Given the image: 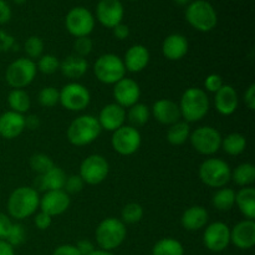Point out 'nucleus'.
Wrapping results in <instances>:
<instances>
[{
    "label": "nucleus",
    "instance_id": "5701e85b",
    "mask_svg": "<svg viewBox=\"0 0 255 255\" xmlns=\"http://www.w3.org/2000/svg\"><path fill=\"white\" fill-rule=\"evenodd\" d=\"M188 40L182 34H171L162 42V54L169 61H178L188 54Z\"/></svg>",
    "mask_w": 255,
    "mask_h": 255
},
{
    "label": "nucleus",
    "instance_id": "3c124183",
    "mask_svg": "<svg viewBox=\"0 0 255 255\" xmlns=\"http://www.w3.org/2000/svg\"><path fill=\"white\" fill-rule=\"evenodd\" d=\"M52 255H81L77 251V248L72 244H62L59 246L54 252Z\"/></svg>",
    "mask_w": 255,
    "mask_h": 255
},
{
    "label": "nucleus",
    "instance_id": "20e7f679",
    "mask_svg": "<svg viewBox=\"0 0 255 255\" xmlns=\"http://www.w3.org/2000/svg\"><path fill=\"white\" fill-rule=\"evenodd\" d=\"M186 20L194 30L209 32L218 24V14L207 0H192L186 6Z\"/></svg>",
    "mask_w": 255,
    "mask_h": 255
},
{
    "label": "nucleus",
    "instance_id": "5fc2aeb1",
    "mask_svg": "<svg viewBox=\"0 0 255 255\" xmlns=\"http://www.w3.org/2000/svg\"><path fill=\"white\" fill-rule=\"evenodd\" d=\"M40 127V119L36 115H29L25 117V128H29L31 131L37 129Z\"/></svg>",
    "mask_w": 255,
    "mask_h": 255
},
{
    "label": "nucleus",
    "instance_id": "412c9836",
    "mask_svg": "<svg viewBox=\"0 0 255 255\" xmlns=\"http://www.w3.org/2000/svg\"><path fill=\"white\" fill-rule=\"evenodd\" d=\"M151 115L162 125H171L181 121V110L178 104L168 99H161L152 106Z\"/></svg>",
    "mask_w": 255,
    "mask_h": 255
},
{
    "label": "nucleus",
    "instance_id": "49530a36",
    "mask_svg": "<svg viewBox=\"0 0 255 255\" xmlns=\"http://www.w3.org/2000/svg\"><path fill=\"white\" fill-rule=\"evenodd\" d=\"M12 227V222L7 214L0 212V241H6L9 232Z\"/></svg>",
    "mask_w": 255,
    "mask_h": 255
},
{
    "label": "nucleus",
    "instance_id": "2eb2a0df",
    "mask_svg": "<svg viewBox=\"0 0 255 255\" xmlns=\"http://www.w3.org/2000/svg\"><path fill=\"white\" fill-rule=\"evenodd\" d=\"M125 16V7L121 0H100L96 5V19L102 26L114 29L121 24Z\"/></svg>",
    "mask_w": 255,
    "mask_h": 255
},
{
    "label": "nucleus",
    "instance_id": "39448f33",
    "mask_svg": "<svg viewBox=\"0 0 255 255\" xmlns=\"http://www.w3.org/2000/svg\"><path fill=\"white\" fill-rule=\"evenodd\" d=\"M95 237L100 249L112 252L124 244L127 237L126 224L121 219L109 217L97 226Z\"/></svg>",
    "mask_w": 255,
    "mask_h": 255
},
{
    "label": "nucleus",
    "instance_id": "1a4fd4ad",
    "mask_svg": "<svg viewBox=\"0 0 255 255\" xmlns=\"http://www.w3.org/2000/svg\"><path fill=\"white\" fill-rule=\"evenodd\" d=\"M222 139L223 137L221 132L212 126L198 127L189 134V141L193 148L204 156L217 153L221 149Z\"/></svg>",
    "mask_w": 255,
    "mask_h": 255
},
{
    "label": "nucleus",
    "instance_id": "7ed1b4c3",
    "mask_svg": "<svg viewBox=\"0 0 255 255\" xmlns=\"http://www.w3.org/2000/svg\"><path fill=\"white\" fill-rule=\"evenodd\" d=\"M181 116L186 122H198L207 116L209 111V97L204 90L189 87L183 92L179 102Z\"/></svg>",
    "mask_w": 255,
    "mask_h": 255
},
{
    "label": "nucleus",
    "instance_id": "bf43d9fd",
    "mask_svg": "<svg viewBox=\"0 0 255 255\" xmlns=\"http://www.w3.org/2000/svg\"><path fill=\"white\" fill-rule=\"evenodd\" d=\"M12 1H14V4H16V5H22V4H25L27 0H12Z\"/></svg>",
    "mask_w": 255,
    "mask_h": 255
},
{
    "label": "nucleus",
    "instance_id": "c03bdc74",
    "mask_svg": "<svg viewBox=\"0 0 255 255\" xmlns=\"http://www.w3.org/2000/svg\"><path fill=\"white\" fill-rule=\"evenodd\" d=\"M223 85V77L218 74L208 75V76L206 77V80H204V89H206V91L213 92V94L219 91Z\"/></svg>",
    "mask_w": 255,
    "mask_h": 255
},
{
    "label": "nucleus",
    "instance_id": "6e6d98bb",
    "mask_svg": "<svg viewBox=\"0 0 255 255\" xmlns=\"http://www.w3.org/2000/svg\"><path fill=\"white\" fill-rule=\"evenodd\" d=\"M0 255H15V248H12L7 242L0 241Z\"/></svg>",
    "mask_w": 255,
    "mask_h": 255
},
{
    "label": "nucleus",
    "instance_id": "4d7b16f0",
    "mask_svg": "<svg viewBox=\"0 0 255 255\" xmlns=\"http://www.w3.org/2000/svg\"><path fill=\"white\" fill-rule=\"evenodd\" d=\"M89 255H115V254L112 253V252L104 251V249H95V251Z\"/></svg>",
    "mask_w": 255,
    "mask_h": 255
},
{
    "label": "nucleus",
    "instance_id": "cd10ccee",
    "mask_svg": "<svg viewBox=\"0 0 255 255\" xmlns=\"http://www.w3.org/2000/svg\"><path fill=\"white\" fill-rule=\"evenodd\" d=\"M236 204L247 219L255 218V189L253 187H243L236 193Z\"/></svg>",
    "mask_w": 255,
    "mask_h": 255
},
{
    "label": "nucleus",
    "instance_id": "aec40b11",
    "mask_svg": "<svg viewBox=\"0 0 255 255\" xmlns=\"http://www.w3.org/2000/svg\"><path fill=\"white\" fill-rule=\"evenodd\" d=\"M25 129V116L14 111H6L0 115V137L14 139Z\"/></svg>",
    "mask_w": 255,
    "mask_h": 255
},
{
    "label": "nucleus",
    "instance_id": "603ef678",
    "mask_svg": "<svg viewBox=\"0 0 255 255\" xmlns=\"http://www.w3.org/2000/svg\"><path fill=\"white\" fill-rule=\"evenodd\" d=\"M244 102L251 111L255 110V84H252L244 92Z\"/></svg>",
    "mask_w": 255,
    "mask_h": 255
},
{
    "label": "nucleus",
    "instance_id": "423d86ee",
    "mask_svg": "<svg viewBox=\"0 0 255 255\" xmlns=\"http://www.w3.org/2000/svg\"><path fill=\"white\" fill-rule=\"evenodd\" d=\"M199 178L211 188H223L229 183L232 169L226 161L221 158H208L199 166Z\"/></svg>",
    "mask_w": 255,
    "mask_h": 255
},
{
    "label": "nucleus",
    "instance_id": "ea45409f",
    "mask_svg": "<svg viewBox=\"0 0 255 255\" xmlns=\"http://www.w3.org/2000/svg\"><path fill=\"white\" fill-rule=\"evenodd\" d=\"M60 100V92L57 91L55 87L52 86H46L44 89H41V91L39 92V104L42 107H54L59 104Z\"/></svg>",
    "mask_w": 255,
    "mask_h": 255
},
{
    "label": "nucleus",
    "instance_id": "6e6552de",
    "mask_svg": "<svg viewBox=\"0 0 255 255\" xmlns=\"http://www.w3.org/2000/svg\"><path fill=\"white\" fill-rule=\"evenodd\" d=\"M36 74V64L26 57H20L7 66L5 71V80L12 89L22 90L34 81Z\"/></svg>",
    "mask_w": 255,
    "mask_h": 255
},
{
    "label": "nucleus",
    "instance_id": "4c0bfd02",
    "mask_svg": "<svg viewBox=\"0 0 255 255\" xmlns=\"http://www.w3.org/2000/svg\"><path fill=\"white\" fill-rule=\"evenodd\" d=\"M24 50L27 56H29V59L34 61L35 59H39L40 56H42V52H44V41H42V39L40 36L32 35V36L27 37L26 41H25Z\"/></svg>",
    "mask_w": 255,
    "mask_h": 255
},
{
    "label": "nucleus",
    "instance_id": "0eeeda50",
    "mask_svg": "<svg viewBox=\"0 0 255 255\" xmlns=\"http://www.w3.org/2000/svg\"><path fill=\"white\" fill-rule=\"evenodd\" d=\"M94 74L100 82L115 85L126 75L124 60L115 54H104L94 64Z\"/></svg>",
    "mask_w": 255,
    "mask_h": 255
},
{
    "label": "nucleus",
    "instance_id": "de8ad7c7",
    "mask_svg": "<svg viewBox=\"0 0 255 255\" xmlns=\"http://www.w3.org/2000/svg\"><path fill=\"white\" fill-rule=\"evenodd\" d=\"M34 223L37 229H40V231H46V229H49L50 227H51L52 217L44 213V212H40V213H37L36 216H35Z\"/></svg>",
    "mask_w": 255,
    "mask_h": 255
},
{
    "label": "nucleus",
    "instance_id": "4468645a",
    "mask_svg": "<svg viewBox=\"0 0 255 255\" xmlns=\"http://www.w3.org/2000/svg\"><path fill=\"white\" fill-rule=\"evenodd\" d=\"M203 244L209 252L221 253L231 244V228L223 222L209 224L203 233Z\"/></svg>",
    "mask_w": 255,
    "mask_h": 255
},
{
    "label": "nucleus",
    "instance_id": "7c9ffc66",
    "mask_svg": "<svg viewBox=\"0 0 255 255\" xmlns=\"http://www.w3.org/2000/svg\"><path fill=\"white\" fill-rule=\"evenodd\" d=\"M191 127L186 121H178L171 125L167 131V141L173 146H181L189 139Z\"/></svg>",
    "mask_w": 255,
    "mask_h": 255
},
{
    "label": "nucleus",
    "instance_id": "f8f14e48",
    "mask_svg": "<svg viewBox=\"0 0 255 255\" xmlns=\"http://www.w3.org/2000/svg\"><path fill=\"white\" fill-rule=\"evenodd\" d=\"M142 143V136L138 129L133 126L124 125L119 129L112 132L111 146L115 152L121 156H131L136 153Z\"/></svg>",
    "mask_w": 255,
    "mask_h": 255
},
{
    "label": "nucleus",
    "instance_id": "ddd939ff",
    "mask_svg": "<svg viewBox=\"0 0 255 255\" xmlns=\"http://www.w3.org/2000/svg\"><path fill=\"white\" fill-rule=\"evenodd\" d=\"M110 172V164L101 154H90L81 162L80 174L82 181L91 186L102 183L107 178Z\"/></svg>",
    "mask_w": 255,
    "mask_h": 255
},
{
    "label": "nucleus",
    "instance_id": "c85d7f7f",
    "mask_svg": "<svg viewBox=\"0 0 255 255\" xmlns=\"http://www.w3.org/2000/svg\"><path fill=\"white\" fill-rule=\"evenodd\" d=\"M152 255H184V247L177 239L167 237L157 242L152 248Z\"/></svg>",
    "mask_w": 255,
    "mask_h": 255
},
{
    "label": "nucleus",
    "instance_id": "c9c22d12",
    "mask_svg": "<svg viewBox=\"0 0 255 255\" xmlns=\"http://www.w3.org/2000/svg\"><path fill=\"white\" fill-rule=\"evenodd\" d=\"M143 207L141 204L132 202V203L126 204L121 211V221L125 224H134L138 223L142 218H143Z\"/></svg>",
    "mask_w": 255,
    "mask_h": 255
},
{
    "label": "nucleus",
    "instance_id": "393cba45",
    "mask_svg": "<svg viewBox=\"0 0 255 255\" xmlns=\"http://www.w3.org/2000/svg\"><path fill=\"white\" fill-rule=\"evenodd\" d=\"M209 214L207 209L202 206H192L183 212L181 224L186 231L197 232L207 226Z\"/></svg>",
    "mask_w": 255,
    "mask_h": 255
},
{
    "label": "nucleus",
    "instance_id": "f257e3e1",
    "mask_svg": "<svg viewBox=\"0 0 255 255\" xmlns=\"http://www.w3.org/2000/svg\"><path fill=\"white\" fill-rule=\"evenodd\" d=\"M40 196L32 187H19L7 198V213L16 221H24L35 214L39 208Z\"/></svg>",
    "mask_w": 255,
    "mask_h": 255
},
{
    "label": "nucleus",
    "instance_id": "a211bd4d",
    "mask_svg": "<svg viewBox=\"0 0 255 255\" xmlns=\"http://www.w3.org/2000/svg\"><path fill=\"white\" fill-rule=\"evenodd\" d=\"M231 243L241 251H248L255 246V222L252 219L237 223L231 229Z\"/></svg>",
    "mask_w": 255,
    "mask_h": 255
},
{
    "label": "nucleus",
    "instance_id": "8fccbe9b",
    "mask_svg": "<svg viewBox=\"0 0 255 255\" xmlns=\"http://www.w3.org/2000/svg\"><path fill=\"white\" fill-rule=\"evenodd\" d=\"M77 248V251H79V253L81 255H89L91 254L92 252L95 251V246L92 242H90L89 239H81V241H79L76 243V246H75Z\"/></svg>",
    "mask_w": 255,
    "mask_h": 255
},
{
    "label": "nucleus",
    "instance_id": "09e8293b",
    "mask_svg": "<svg viewBox=\"0 0 255 255\" xmlns=\"http://www.w3.org/2000/svg\"><path fill=\"white\" fill-rule=\"evenodd\" d=\"M12 16V11L10 5L5 0H0V25H4L10 21Z\"/></svg>",
    "mask_w": 255,
    "mask_h": 255
},
{
    "label": "nucleus",
    "instance_id": "13d9d810",
    "mask_svg": "<svg viewBox=\"0 0 255 255\" xmlns=\"http://www.w3.org/2000/svg\"><path fill=\"white\" fill-rule=\"evenodd\" d=\"M173 1L176 2L177 5H179V6H187L192 0H173Z\"/></svg>",
    "mask_w": 255,
    "mask_h": 255
},
{
    "label": "nucleus",
    "instance_id": "e433bc0d",
    "mask_svg": "<svg viewBox=\"0 0 255 255\" xmlns=\"http://www.w3.org/2000/svg\"><path fill=\"white\" fill-rule=\"evenodd\" d=\"M54 166L55 163L51 159V157L45 153H35L30 158V167L39 176L49 172Z\"/></svg>",
    "mask_w": 255,
    "mask_h": 255
},
{
    "label": "nucleus",
    "instance_id": "9d476101",
    "mask_svg": "<svg viewBox=\"0 0 255 255\" xmlns=\"http://www.w3.org/2000/svg\"><path fill=\"white\" fill-rule=\"evenodd\" d=\"M95 15L84 6H75L65 17V26L74 37L89 36L95 29Z\"/></svg>",
    "mask_w": 255,
    "mask_h": 255
},
{
    "label": "nucleus",
    "instance_id": "79ce46f5",
    "mask_svg": "<svg viewBox=\"0 0 255 255\" xmlns=\"http://www.w3.org/2000/svg\"><path fill=\"white\" fill-rule=\"evenodd\" d=\"M94 49V42L89 36L76 37L74 42V51L75 55H79L81 57H86L87 55L91 54Z\"/></svg>",
    "mask_w": 255,
    "mask_h": 255
},
{
    "label": "nucleus",
    "instance_id": "f704fd0d",
    "mask_svg": "<svg viewBox=\"0 0 255 255\" xmlns=\"http://www.w3.org/2000/svg\"><path fill=\"white\" fill-rule=\"evenodd\" d=\"M149 117H151L149 107L144 104H139V102L129 107L128 114H127V119L136 128L144 126L149 121Z\"/></svg>",
    "mask_w": 255,
    "mask_h": 255
},
{
    "label": "nucleus",
    "instance_id": "864d4df0",
    "mask_svg": "<svg viewBox=\"0 0 255 255\" xmlns=\"http://www.w3.org/2000/svg\"><path fill=\"white\" fill-rule=\"evenodd\" d=\"M112 32H114V36L117 40H126L129 36V27L126 24L121 22V24H119L112 29Z\"/></svg>",
    "mask_w": 255,
    "mask_h": 255
},
{
    "label": "nucleus",
    "instance_id": "dca6fc26",
    "mask_svg": "<svg viewBox=\"0 0 255 255\" xmlns=\"http://www.w3.org/2000/svg\"><path fill=\"white\" fill-rule=\"evenodd\" d=\"M141 97V87L134 80L124 77L114 85L115 104L120 105L124 109H129L133 105L138 104Z\"/></svg>",
    "mask_w": 255,
    "mask_h": 255
},
{
    "label": "nucleus",
    "instance_id": "58836bf2",
    "mask_svg": "<svg viewBox=\"0 0 255 255\" xmlns=\"http://www.w3.org/2000/svg\"><path fill=\"white\" fill-rule=\"evenodd\" d=\"M37 70L45 75H52L60 69V61L57 57L52 54L42 55L39 57V61L36 65Z\"/></svg>",
    "mask_w": 255,
    "mask_h": 255
},
{
    "label": "nucleus",
    "instance_id": "052dcab7",
    "mask_svg": "<svg viewBox=\"0 0 255 255\" xmlns=\"http://www.w3.org/2000/svg\"><path fill=\"white\" fill-rule=\"evenodd\" d=\"M131 1H136V0H131Z\"/></svg>",
    "mask_w": 255,
    "mask_h": 255
},
{
    "label": "nucleus",
    "instance_id": "b1692460",
    "mask_svg": "<svg viewBox=\"0 0 255 255\" xmlns=\"http://www.w3.org/2000/svg\"><path fill=\"white\" fill-rule=\"evenodd\" d=\"M238 94L232 85H223L221 90L216 92L214 106L222 116H232L238 109Z\"/></svg>",
    "mask_w": 255,
    "mask_h": 255
},
{
    "label": "nucleus",
    "instance_id": "bb28decb",
    "mask_svg": "<svg viewBox=\"0 0 255 255\" xmlns=\"http://www.w3.org/2000/svg\"><path fill=\"white\" fill-rule=\"evenodd\" d=\"M60 71L65 77L70 80L81 79L89 70V62L86 57H81L79 55H70L66 59L60 62Z\"/></svg>",
    "mask_w": 255,
    "mask_h": 255
},
{
    "label": "nucleus",
    "instance_id": "a878e982",
    "mask_svg": "<svg viewBox=\"0 0 255 255\" xmlns=\"http://www.w3.org/2000/svg\"><path fill=\"white\" fill-rule=\"evenodd\" d=\"M66 178L67 176L64 172V169L57 166H54L49 172L40 174L35 179V187L45 192L59 191V189H64Z\"/></svg>",
    "mask_w": 255,
    "mask_h": 255
},
{
    "label": "nucleus",
    "instance_id": "2f4dec72",
    "mask_svg": "<svg viewBox=\"0 0 255 255\" xmlns=\"http://www.w3.org/2000/svg\"><path fill=\"white\" fill-rule=\"evenodd\" d=\"M246 136H243L242 133H238V132L229 133L228 136H226L222 139L221 148H223V151L226 153H228L229 156H239V154H242L246 151Z\"/></svg>",
    "mask_w": 255,
    "mask_h": 255
},
{
    "label": "nucleus",
    "instance_id": "37998d69",
    "mask_svg": "<svg viewBox=\"0 0 255 255\" xmlns=\"http://www.w3.org/2000/svg\"><path fill=\"white\" fill-rule=\"evenodd\" d=\"M85 182L82 181L81 177L79 174H71L66 178V182H65L64 191L66 192L67 194H76L80 193V192L84 189Z\"/></svg>",
    "mask_w": 255,
    "mask_h": 255
},
{
    "label": "nucleus",
    "instance_id": "a19ab883",
    "mask_svg": "<svg viewBox=\"0 0 255 255\" xmlns=\"http://www.w3.org/2000/svg\"><path fill=\"white\" fill-rule=\"evenodd\" d=\"M25 241H26V232H25L24 226L20 223H12L9 236L5 242H7L12 248H16V247L21 246Z\"/></svg>",
    "mask_w": 255,
    "mask_h": 255
},
{
    "label": "nucleus",
    "instance_id": "f03ea898",
    "mask_svg": "<svg viewBox=\"0 0 255 255\" xmlns=\"http://www.w3.org/2000/svg\"><path fill=\"white\" fill-rule=\"evenodd\" d=\"M101 132L102 128L97 117L92 115H81L76 117L67 127L66 137L71 144L82 147L96 141Z\"/></svg>",
    "mask_w": 255,
    "mask_h": 255
},
{
    "label": "nucleus",
    "instance_id": "4be33fe9",
    "mask_svg": "<svg viewBox=\"0 0 255 255\" xmlns=\"http://www.w3.org/2000/svg\"><path fill=\"white\" fill-rule=\"evenodd\" d=\"M125 67L126 71L129 72H141L148 66L149 60H151V54H149L148 49L144 45L136 44L132 45L125 54L124 59Z\"/></svg>",
    "mask_w": 255,
    "mask_h": 255
},
{
    "label": "nucleus",
    "instance_id": "72a5a7b5",
    "mask_svg": "<svg viewBox=\"0 0 255 255\" xmlns=\"http://www.w3.org/2000/svg\"><path fill=\"white\" fill-rule=\"evenodd\" d=\"M212 204L218 211H231L236 204V192L232 188H219L212 197Z\"/></svg>",
    "mask_w": 255,
    "mask_h": 255
},
{
    "label": "nucleus",
    "instance_id": "f3484780",
    "mask_svg": "<svg viewBox=\"0 0 255 255\" xmlns=\"http://www.w3.org/2000/svg\"><path fill=\"white\" fill-rule=\"evenodd\" d=\"M70 197L64 189L59 191H47L45 192L44 196L40 198L39 207L41 212L49 214L50 217L61 216L69 209Z\"/></svg>",
    "mask_w": 255,
    "mask_h": 255
},
{
    "label": "nucleus",
    "instance_id": "473e14b6",
    "mask_svg": "<svg viewBox=\"0 0 255 255\" xmlns=\"http://www.w3.org/2000/svg\"><path fill=\"white\" fill-rule=\"evenodd\" d=\"M231 179L241 187H251L255 182V166L253 163H242L232 171Z\"/></svg>",
    "mask_w": 255,
    "mask_h": 255
},
{
    "label": "nucleus",
    "instance_id": "c756f323",
    "mask_svg": "<svg viewBox=\"0 0 255 255\" xmlns=\"http://www.w3.org/2000/svg\"><path fill=\"white\" fill-rule=\"evenodd\" d=\"M7 104H9L11 111L24 115L30 110L31 100H30L29 94L24 90L12 89L7 95Z\"/></svg>",
    "mask_w": 255,
    "mask_h": 255
},
{
    "label": "nucleus",
    "instance_id": "9b49d317",
    "mask_svg": "<svg viewBox=\"0 0 255 255\" xmlns=\"http://www.w3.org/2000/svg\"><path fill=\"white\" fill-rule=\"evenodd\" d=\"M59 102L64 109L71 112L84 111L91 102L89 89L79 82H70L61 89Z\"/></svg>",
    "mask_w": 255,
    "mask_h": 255
},
{
    "label": "nucleus",
    "instance_id": "6ab92c4d",
    "mask_svg": "<svg viewBox=\"0 0 255 255\" xmlns=\"http://www.w3.org/2000/svg\"><path fill=\"white\" fill-rule=\"evenodd\" d=\"M97 120H99V124L102 129L114 132L125 125L126 111H125L124 107L114 102V104H109L102 107Z\"/></svg>",
    "mask_w": 255,
    "mask_h": 255
},
{
    "label": "nucleus",
    "instance_id": "a18cd8bd",
    "mask_svg": "<svg viewBox=\"0 0 255 255\" xmlns=\"http://www.w3.org/2000/svg\"><path fill=\"white\" fill-rule=\"evenodd\" d=\"M15 37L6 32L5 30L0 29V52H7L10 50H14Z\"/></svg>",
    "mask_w": 255,
    "mask_h": 255
}]
</instances>
